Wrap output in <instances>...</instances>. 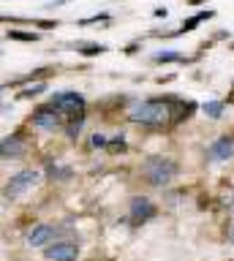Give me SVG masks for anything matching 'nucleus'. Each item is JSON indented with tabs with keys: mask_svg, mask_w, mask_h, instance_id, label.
I'll list each match as a JSON object with an SVG mask.
<instances>
[{
	"mask_svg": "<svg viewBox=\"0 0 234 261\" xmlns=\"http://www.w3.org/2000/svg\"><path fill=\"white\" fill-rule=\"evenodd\" d=\"M38 177H41V174H38L36 169H22L19 174H14L11 182L6 185V199H17V196L28 193L30 188L38 182Z\"/></svg>",
	"mask_w": 234,
	"mask_h": 261,
	"instance_id": "7ed1b4c3",
	"label": "nucleus"
},
{
	"mask_svg": "<svg viewBox=\"0 0 234 261\" xmlns=\"http://www.w3.org/2000/svg\"><path fill=\"white\" fill-rule=\"evenodd\" d=\"M55 237H58V228H55V226L38 223L36 228H30L28 245H30V248H49V242H55Z\"/></svg>",
	"mask_w": 234,
	"mask_h": 261,
	"instance_id": "0eeeda50",
	"label": "nucleus"
},
{
	"mask_svg": "<svg viewBox=\"0 0 234 261\" xmlns=\"http://www.w3.org/2000/svg\"><path fill=\"white\" fill-rule=\"evenodd\" d=\"M177 171H180V166H177V161H172L169 155H147V158L142 161L144 179H147L150 185H155V188L169 185L177 177Z\"/></svg>",
	"mask_w": 234,
	"mask_h": 261,
	"instance_id": "f03ea898",
	"label": "nucleus"
},
{
	"mask_svg": "<svg viewBox=\"0 0 234 261\" xmlns=\"http://www.w3.org/2000/svg\"><path fill=\"white\" fill-rule=\"evenodd\" d=\"M234 158V139L231 136H221L210 144V161H229Z\"/></svg>",
	"mask_w": 234,
	"mask_h": 261,
	"instance_id": "6e6552de",
	"label": "nucleus"
},
{
	"mask_svg": "<svg viewBox=\"0 0 234 261\" xmlns=\"http://www.w3.org/2000/svg\"><path fill=\"white\" fill-rule=\"evenodd\" d=\"M204 112H207V117L218 120V117L223 114V103H221V101H210V103H204Z\"/></svg>",
	"mask_w": 234,
	"mask_h": 261,
	"instance_id": "f8f14e48",
	"label": "nucleus"
},
{
	"mask_svg": "<svg viewBox=\"0 0 234 261\" xmlns=\"http://www.w3.org/2000/svg\"><path fill=\"white\" fill-rule=\"evenodd\" d=\"M9 38H14V41H36L33 33H19V30H11Z\"/></svg>",
	"mask_w": 234,
	"mask_h": 261,
	"instance_id": "4468645a",
	"label": "nucleus"
},
{
	"mask_svg": "<svg viewBox=\"0 0 234 261\" xmlns=\"http://www.w3.org/2000/svg\"><path fill=\"white\" fill-rule=\"evenodd\" d=\"M152 60H155V63H180L183 55H177V52H158Z\"/></svg>",
	"mask_w": 234,
	"mask_h": 261,
	"instance_id": "ddd939ff",
	"label": "nucleus"
},
{
	"mask_svg": "<svg viewBox=\"0 0 234 261\" xmlns=\"http://www.w3.org/2000/svg\"><path fill=\"white\" fill-rule=\"evenodd\" d=\"M52 106L58 112H63V114H82V109H85V98L79 95V93H74V90H66V93H58L52 98Z\"/></svg>",
	"mask_w": 234,
	"mask_h": 261,
	"instance_id": "20e7f679",
	"label": "nucleus"
},
{
	"mask_svg": "<svg viewBox=\"0 0 234 261\" xmlns=\"http://www.w3.org/2000/svg\"><path fill=\"white\" fill-rule=\"evenodd\" d=\"M25 155V139L19 134H11L3 139V158L11 161V158H22Z\"/></svg>",
	"mask_w": 234,
	"mask_h": 261,
	"instance_id": "9d476101",
	"label": "nucleus"
},
{
	"mask_svg": "<svg viewBox=\"0 0 234 261\" xmlns=\"http://www.w3.org/2000/svg\"><path fill=\"white\" fill-rule=\"evenodd\" d=\"M231 49H234V44H231Z\"/></svg>",
	"mask_w": 234,
	"mask_h": 261,
	"instance_id": "aec40b11",
	"label": "nucleus"
},
{
	"mask_svg": "<svg viewBox=\"0 0 234 261\" xmlns=\"http://www.w3.org/2000/svg\"><path fill=\"white\" fill-rule=\"evenodd\" d=\"M44 256L49 261H74L79 256L76 242H52L49 248H44Z\"/></svg>",
	"mask_w": 234,
	"mask_h": 261,
	"instance_id": "39448f33",
	"label": "nucleus"
},
{
	"mask_svg": "<svg viewBox=\"0 0 234 261\" xmlns=\"http://www.w3.org/2000/svg\"><path fill=\"white\" fill-rule=\"evenodd\" d=\"M49 174L55 179V174H60V179H68L71 177V169H60V166H49Z\"/></svg>",
	"mask_w": 234,
	"mask_h": 261,
	"instance_id": "2eb2a0df",
	"label": "nucleus"
},
{
	"mask_svg": "<svg viewBox=\"0 0 234 261\" xmlns=\"http://www.w3.org/2000/svg\"><path fill=\"white\" fill-rule=\"evenodd\" d=\"M128 120L136 125L147 128H161L166 122H172V101H161V98H150V101H139L131 106Z\"/></svg>",
	"mask_w": 234,
	"mask_h": 261,
	"instance_id": "f257e3e1",
	"label": "nucleus"
},
{
	"mask_svg": "<svg viewBox=\"0 0 234 261\" xmlns=\"http://www.w3.org/2000/svg\"><path fill=\"white\" fill-rule=\"evenodd\" d=\"M33 125L41 128V130H55L60 125V114L55 112V106H52V109H49V106H46V109H38L36 117H33Z\"/></svg>",
	"mask_w": 234,
	"mask_h": 261,
	"instance_id": "1a4fd4ad",
	"label": "nucleus"
},
{
	"mask_svg": "<svg viewBox=\"0 0 234 261\" xmlns=\"http://www.w3.org/2000/svg\"><path fill=\"white\" fill-rule=\"evenodd\" d=\"M103 49H107V46H95V44H90V46H85L82 52H85V55H101Z\"/></svg>",
	"mask_w": 234,
	"mask_h": 261,
	"instance_id": "f3484780",
	"label": "nucleus"
},
{
	"mask_svg": "<svg viewBox=\"0 0 234 261\" xmlns=\"http://www.w3.org/2000/svg\"><path fill=\"white\" fill-rule=\"evenodd\" d=\"M41 90H46L44 85H33V87H28L25 90V93H22V98H30V95H38V93H41Z\"/></svg>",
	"mask_w": 234,
	"mask_h": 261,
	"instance_id": "dca6fc26",
	"label": "nucleus"
},
{
	"mask_svg": "<svg viewBox=\"0 0 234 261\" xmlns=\"http://www.w3.org/2000/svg\"><path fill=\"white\" fill-rule=\"evenodd\" d=\"M93 147H107V136L95 134V136H93Z\"/></svg>",
	"mask_w": 234,
	"mask_h": 261,
	"instance_id": "a211bd4d",
	"label": "nucleus"
},
{
	"mask_svg": "<svg viewBox=\"0 0 234 261\" xmlns=\"http://www.w3.org/2000/svg\"><path fill=\"white\" fill-rule=\"evenodd\" d=\"M155 204H152L147 196H134L131 199V220L134 223H144V220L155 218Z\"/></svg>",
	"mask_w": 234,
	"mask_h": 261,
	"instance_id": "423d86ee",
	"label": "nucleus"
},
{
	"mask_svg": "<svg viewBox=\"0 0 234 261\" xmlns=\"http://www.w3.org/2000/svg\"><path fill=\"white\" fill-rule=\"evenodd\" d=\"M210 16H213V11H201V14H196V16H191V19H185V22H183V28L177 30V33H191V30H196V28H199V22L210 19Z\"/></svg>",
	"mask_w": 234,
	"mask_h": 261,
	"instance_id": "9b49d317",
	"label": "nucleus"
},
{
	"mask_svg": "<svg viewBox=\"0 0 234 261\" xmlns=\"http://www.w3.org/2000/svg\"><path fill=\"white\" fill-rule=\"evenodd\" d=\"M226 240H229V242L234 245V220H231L229 226H226Z\"/></svg>",
	"mask_w": 234,
	"mask_h": 261,
	"instance_id": "6ab92c4d",
	"label": "nucleus"
}]
</instances>
